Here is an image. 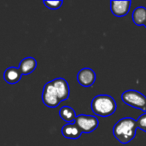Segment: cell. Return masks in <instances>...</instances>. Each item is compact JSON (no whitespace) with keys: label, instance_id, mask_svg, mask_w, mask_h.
<instances>
[{"label":"cell","instance_id":"obj_13","mask_svg":"<svg viewBox=\"0 0 146 146\" xmlns=\"http://www.w3.org/2000/svg\"><path fill=\"white\" fill-rule=\"evenodd\" d=\"M59 115L63 121H65L66 122H68V123L74 121L76 119V116H77L75 111L69 106L62 107L59 111Z\"/></svg>","mask_w":146,"mask_h":146},{"label":"cell","instance_id":"obj_4","mask_svg":"<svg viewBox=\"0 0 146 146\" xmlns=\"http://www.w3.org/2000/svg\"><path fill=\"white\" fill-rule=\"evenodd\" d=\"M82 133H91L94 132L98 127V120L96 116L88 115H80L76 116L74 121Z\"/></svg>","mask_w":146,"mask_h":146},{"label":"cell","instance_id":"obj_5","mask_svg":"<svg viewBox=\"0 0 146 146\" xmlns=\"http://www.w3.org/2000/svg\"><path fill=\"white\" fill-rule=\"evenodd\" d=\"M42 100L43 103L50 108H56L61 103L50 81L46 83L44 86L42 92Z\"/></svg>","mask_w":146,"mask_h":146},{"label":"cell","instance_id":"obj_6","mask_svg":"<svg viewBox=\"0 0 146 146\" xmlns=\"http://www.w3.org/2000/svg\"><path fill=\"white\" fill-rule=\"evenodd\" d=\"M60 101H64L68 98L70 94L68 83L63 78H56L50 81Z\"/></svg>","mask_w":146,"mask_h":146},{"label":"cell","instance_id":"obj_11","mask_svg":"<svg viewBox=\"0 0 146 146\" xmlns=\"http://www.w3.org/2000/svg\"><path fill=\"white\" fill-rule=\"evenodd\" d=\"M22 74L18 69V68L10 67L7 68L3 73L4 80L9 84H16L21 79Z\"/></svg>","mask_w":146,"mask_h":146},{"label":"cell","instance_id":"obj_2","mask_svg":"<svg viewBox=\"0 0 146 146\" xmlns=\"http://www.w3.org/2000/svg\"><path fill=\"white\" fill-rule=\"evenodd\" d=\"M92 112L101 117H109L113 115L117 108L115 100L110 95L101 94L96 96L91 104Z\"/></svg>","mask_w":146,"mask_h":146},{"label":"cell","instance_id":"obj_10","mask_svg":"<svg viewBox=\"0 0 146 146\" xmlns=\"http://www.w3.org/2000/svg\"><path fill=\"white\" fill-rule=\"evenodd\" d=\"M37 68V61L33 57H26L24 58L19 65L18 69L21 71L22 75H27L33 72Z\"/></svg>","mask_w":146,"mask_h":146},{"label":"cell","instance_id":"obj_3","mask_svg":"<svg viewBox=\"0 0 146 146\" xmlns=\"http://www.w3.org/2000/svg\"><path fill=\"white\" fill-rule=\"evenodd\" d=\"M121 99L125 104L146 112V97L143 93L135 90H127L122 93Z\"/></svg>","mask_w":146,"mask_h":146},{"label":"cell","instance_id":"obj_12","mask_svg":"<svg viewBox=\"0 0 146 146\" xmlns=\"http://www.w3.org/2000/svg\"><path fill=\"white\" fill-rule=\"evenodd\" d=\"M133 21L137 26H144L146 21V8L143 6L137 7L132 15Z\"/></svg>","mask_w":146,"mask_h":146},{"label":"cell","instance_id":"obj_9","mask_svg":"<svg viewBox=\"0 0 146 146\" xmlns=\"http://www.w3.org/2000/svg\"><path fill=\"white\" fill-rule=\"evenodd\" d=\"M62 133L66 139H77L81 136L82 132L80 131L79 127L75 124V122H72V123H68L62 127Z\"/></svg>","mask_w":146,"mask_h":146},{"label":"cell","instance_id":"obj_14","mask_svg":"<svg viewBox=\"0 0 146 146\" xmlns=\"http://www.w3.org/2000/svg\"><path fill=\"white\" fill-rule=\"evenodd\" d=\"M62 0H57V1H49V0H44V4L50 9H59L62 4Z\"/></svg>","mask_w":146,"mask_h":146},{"label":"cell","instance_id":"obj_7","mask_svg":"<svg viewBox=\"0 0 146 146\" xmlns=\"http://www.w3.org/2000/svg\"><path fill=\"white\" fill-rule=\"evenodd\" d=\"M131 8V1H116L112 0L110 2V10L112 14L117 17H122L128 14Z\"/></svg>","mask_w":146,"mask_h":146},{"label":"cell","instance_id":"obj_1","mask_svg":"<svg viewBox=\"0 0 146 146\" xmlns=\"http://www.w3.org/2000/svg\"><path fill=\"white\" fill-rule=\"evenodd\" d=\"M137 128L136 120L125 117L115 123L113 127V134L121 144L127 145L135 138Z\"/></svg>","mask_w":146,"mask_h":146},{"label":"cell","instance_id":"obj_16","mask_svg":"<svg viewBox=\"0 0 146 146\" xmlns=\"http://www.w3.org/2000/svg\"><path fill=\"white\" fill-rule=\"evenodd\" d=\"M145 27V28H146V21H145V25H144Z\"/></svg>","mask_w":146,"mask_h":146},{"label":"cell","instance_id":"obj_15","mask_svg":"<svg viewBox=\"0 0 146 146\" xmlns=\"http://www.w3.org/2000/svg\"><path fill=\"white\" fill-rule=\"evenodd\" d=\"M136 121H137L138 128H140L142 131L146 133V113L143 114L142 115H140Z\"/></svg>","mask_w":146,"mask_h":146},{"label":"cell","instance_id":"obj_8","mask_svg":"<svg viewBox=\"0 0 146 146\" xmlns=\"http://www.w3.org/2000/svg\"><path fill=\"white\" fill-rule=\"evenodd\" d=\"M77 80L82 86L89 87L92 86L96 80V74L95 72L89 68H85L80 70L77 74Z\"/></svg>","mask_w":146,"mask_h":146}]
</instances>
